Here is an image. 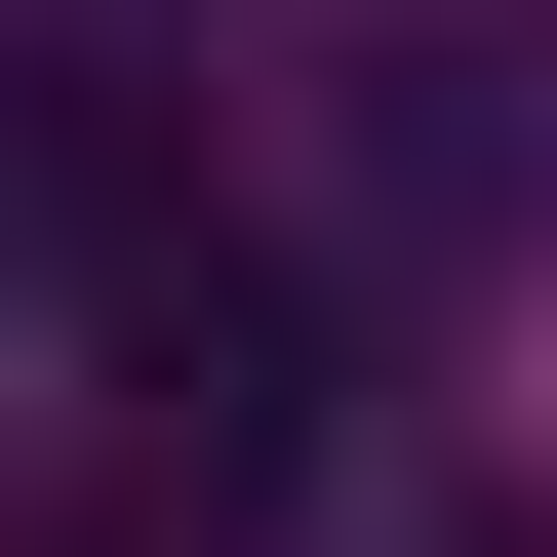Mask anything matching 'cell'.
<instances>
[{"instance_id": "1", "label": "cell", "mask_w": 557, "mask_h": 557, "mask_svg": "<svg viewBox=\"0 0 557 557\" xmlns=\"http://www.w3.org/2000/svg\"><path fill=\"white\" fill-rule=\"evenodd\" d=\"M518 199H557V120H518V40H398V120H359V239H398V278H478Z\"/></svg>"}, {"instance_id": "2", "label": "cell", "mask_w": 557, "mask_h": 557, "mask_svg": "<svg viewBox=\"0 0 557 557\" xmlns=\"http://www.w3.org/2000/svg\"><path fill=\"white\" fill-rule=\"evenodd\" d=\"M0 239H40V199H0Z\"/></svg>"}]
</instances>
